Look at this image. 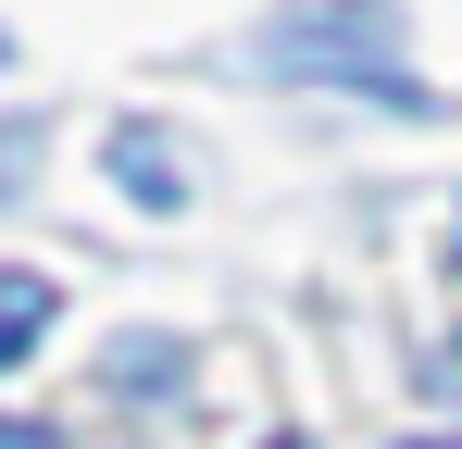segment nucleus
<instances>
[{
  "label": "nucleus",
  "instance_id": "nucleus-1",
  "mask_svg": "<svg viewBox=\"0 0 462 449\" xmlns=\"http://www.w3.org/2000/svg\"><path fill=\"white\" fill-rule=\"evenodd\" d=\"M250 63H275V75H325V87H363V100H400V113H438V87L412 75L400 13H387V0H288V13H263Z\"/></svg>",
  "mask_w": 462,
  "mask_h": 449
},
{
  "label": "nucleus",
  "instance_id": "nucleus-2",
  "mask_svg": "<svg viewBox=\"0 0 462 449\" xmlns=\"http://www.w3.org/2000/svg\"><path fill=\"white\" fill-rule=\"evenodd\" d=\"M113 162H125V188H138L151 213H175V200H188V175H175V150H162L151 125H125V138H113Z\"/></svg>",
  "mask_w": 462,
  "mask_h": 449
},
{
  "label": "nucleus",
  "instance_id": "nucleus-3",
  "mask_svg": "<svg viewBox=\"0 0 462 449\" xmlns=\"http://www.w3.org/2000/svg\"><path fill=\"white\" fill-rule=\"evenodd\" d=\"M38 325H51V275H13V299H0V350L25 362V350H38Z\"/></svg>",
  "mask_w": 462,
  "mask_h": 449
},
{
  "label": "nucleus",
  "instance_id": "nucleus-4",
  "mask_svg": "<svg viewBox=\"0 0 462 449\" xmlns=\"http://www.w3.org/2000/svg\"><path fill=\"white\" fill-rule=\"evenodd\" d=\"M0 449H51V425H0Z\"/></svg>",
  "mask_w": 462,
  "mask_h": 449
},
{
  "label": "nucleus",
  "instance_id": "nucleus-5",
  "mask_svg": "<svg viewBox=\"0 0 462 449\" xmlns=\"http://www.w3.org/2000/svg\"><path fill=\"white\" fill-rule=\"evenodd\" d=\"M400 449H462V437H400Z\"/></svg>",
  "mask_w": 462,
  "mask_h": 449
},
{
  "label": "nucleus",
  "instance_id": "nucleus-6",
  "mask_svg": "<svg viewBox=\"0 0 462 449\" xmlns=\"http://www.w3.org/2000/svg\"><path fill=\"white\" fill-rule=\"evenodd\" d=\"M438 387H462V350H450V374H438Z\"/></svg>",
  "mask_w": 462,
  "mask_h": 449
},
{
  "label": "nucleus",
  "instance_id": "nucleus-7",
  "mask_svg": "<svg viewBox=\"0 0 462 449\" xmlns=\"http://www.w3.org/2000/svg\"><path fill=\"white\" fill-rule=\"evenodd\" d=\"M263 449H312V437H263Z\"/></svg>",
  "mask_w": 462,
  "mask_h": 449
}]
</instances>
